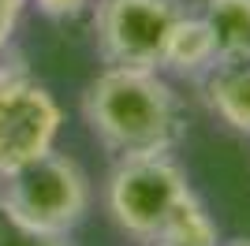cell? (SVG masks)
I'll return each instance as SVG.
<instances>
[{
    "label": "cell",
    "instance_id": "1",
    "mask_svg": "<svg viewBox=\"0 0 250 246\" xmlns=\"http://www.w3.org/2000/svg\"><path fill=\"white\" fill-rule=\"evenodd\" d=\"M83 120L112 157L172 153L187 134L183 97L157 67L104 63L83 90Z\"/></svg>",
    "mask_w": 250,
    "mask_h": 246
},
{
    "label": "cell",
    "instance_id": "2",
    "mask_svg": "<svg viewBox=\"0 0 250 246\" xmlns=\"http://www.w3.org/2000/svg\"><path fill=\"white\" fill-rule=\"evenodd\" d=\"M187 190V172L172 153L116 157L104 183V209L124 235L149 243Z\"/></svg>",
    "mask_w": 250,
    "mask_h": 246
},
{
    "label": "cell",
    "instance_id": "3",
    "mask_svg": "<svg viewBox=\"0 0 250 246\" xmlns=\"http://www.w3.org/2000/svg\"><path fill=\"white\" fill-rule=\"evenodd\" d=\"M4 198L38 231L71 235L75 227L86 220V213H90L94 183H90L86 168L75 157L60 153L52 145L49 153H42L30 164H22L19 172H11L4 179Z\"/></svg>",
    "mask_w": 250,
    "mask_h": 246
},
{
    "label": "cell",
    "instance_id": "4",
    "mask_svg": "<svg viewBox=\"0 0 250 246\" xmlns=\"http://www.w3.org/2000/svg\"><path fill=\"white\" fill-rule=\"evenodd\" d=\"M63 112L56 97L26 71L0 63V183L56 145Z\"/></svg>",
    "mask_w": 250,
    "mask_h": 246
},
{
    "label": "cell",
    "instance_id": "5",
    "mask_svg": "<svg viewBox=\"0 0 250 246\" xmlns=\"http://www.w3.org/2000/svg\"><path fill=\"white\" fill-rule=\"evenodd\" d=\"M90 11H94L97 52L104 63L157 67L172 22L183 15V4L179 0H94Z\"/></svg>",
    "mask_w": 250,
    "mask_h": 246
},
{
    "label": "cell",
    "instance_id": "6",
    "mask_svg": "<svg viewBox=\"0 0 250 246\" xmlns=\"http://www.w3.org/2000/svg\"><path fill=\"white\" fill-rule=\"evenodd\" d=\"M202 97L228 131L250 138V56H220L202 75Z\"/></svg>",
    "mask_w": 250,
    "mask_h": 246
},
{
    "label": "cell",
    "instance_id": "7",
    "mask_svg": "<svg viewBox=\"0 0 250 246\" xmlns=\"http://www.w3.org/2000/svg\"><path fill=\"white\" fill-rule=\"evenodd\" d=\"M217 60H220V52H217V41H213L209 22L183 8V15L172 22V30L165 38V49H161V63L157 67L179 75V79H202Z\"/></svg>",
    "mask_w": 250,
    "mask_h": 246
},
{
    "label": "cell",
    "instance_id": "8",
    "mask_svg": "<svg viewBox=\"0 0 250 246\" xmlns=\"http://www.w3.org/2000/svg\"><path fill=\"white\" fill-rule=\"evenodd\" d=\"M157 243L161 246H220V227L202 205V198L194 190H187L176 202V209L168 213V220L161 224Z\"/></svg>",
    "mask_w": 250,
    "mask_h": 246
},
{
    "label": "cell",
    "instance_id": "9",
    "mask_svg": "<svg viewBox=\"0 0 250 246\" xmlns=\"http://www.w3.org/2000/svg\"><path fill=\"white\" fill-rule=\"evenodd\" d=\"M202 19L220 56H250V0H206Z\"/></svg>",
    "mask_w": 250,
    "mask_h": 246
},
{
    "label": "cell",
    "instance_id": "10",
    "mask_svg": "<svg viewBox=\"0 0 250 246\" xmlns=\"http://www.w3.org/2000/svg\"><path fill=\"white\" fill-rule=\"evenodd\" d=\"M0 246H67V235H49L38 231L34 224H26L11 202L0 194Z\"/></svg>",
    "mask_w": 250,
    "mask_h": 246
},
{
    "label": "cell",
    "instance_id": "11",
    "mask_svg": "<svg viewBox=\"0 0 250 246\" xmlns=\"http://www.w3.org/2000/svg\"><path fill=\"white\" fill-rule=\"evenodd\" d=\"M26 4H30V0H0V60H4L11 38H15V26H19Z\"/></svg>",
    "mask_w": 250,
    "mask_h": 246
},
{
    "label": "cell",
    "instance_id": "12",
    "mask_svg": "<svg viewBox=\"0 0 250 246\" xmlns=\"http://www.w3.org/2000/svg\"><path fill=\"white\" fill-rule=\"evenodd\" d=\"M30 4L49 19H75V15L94 8V0H30Z\"/></svg>",
    "mask_w": 250,
    "mask_h": 246
},
{
    "label": "cell",
    "instance_id": "13",
    "mask_svg": "<svg viewBox=\"0 0 250 246\" xmlns=\"http://www.w3.org/2000/svg\"><path fill=\"white\" fill-rule=\"evenodd\" d=\"M220 246H250V239H247V235H239V239H228V243L220 239Z\"/></svg>",
    "mask_w": 250,
    "mask_h": 246
},
{
    "label": "cell",
    "instance_id": "14",
    "mask_svg": "<svg viewBox=\"0 0 250 246\" xmlns=\"http://www.w3.org/2000/svg\"><path fill=\"white\" fill-rule=\"evenodd\" d=\"M138 246H161V243H157V239H149V243H138Z\"/></svg>",
    "mask_w": 250,
    "mask_h": 246
}]
</instances>
